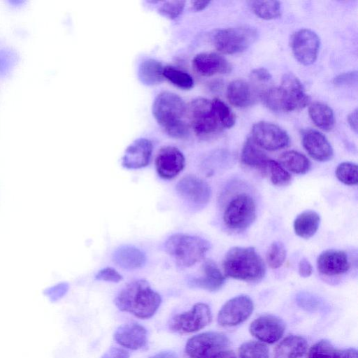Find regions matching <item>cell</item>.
<instances>
[{"mask_svg": "<svg viewBox=\"0 0 358 358\" xmlns=\"http://www.w3.org/2000/svg\"><path fill=\"white\" fill-rule=\"evenodd\" d=\"M114 303L120 311L146 320L152 317L158 310L162 297L152 289L146 280L138 279L122 288L115 297Z\"/></svg>", "mask_w": 358, "mask_h": 358, "instance_id": "6da1fadb", "label": "cell"}, {"mask_svg": "<svg viewBox=\"0 0 358 358\" xmlns=\"http://www.w3.org/2000/svg\"><path fill=\"white\" fill-rule=\"evenodd\" d=\"M187 106L178 94L162 92L155 99L152 115L157 123L171 137L183 138L189 134V125L185 121Z\"/></svg>", "mask_w": 358, "mask_h": 358, "instance_id": "7a4b0ae2", "label": "cell"}, {"mask_svg": "<svg viewBox=\"0 0 358 358\" xmlns=\"http://www.w3.org/2000/svg\"><path fill=\"white\" fill-rule=\"evenodd\" d=\"M224 276L245 282H259L266 273V266L253 247L230 248L222 261Z\"/></svg>", "mask_w": 358, "mask_h": 358, "instance_id": "3957f363", "label": "cell"}, {"mask_svg": "<svg viewBox=\"0 0 358 358\" xmlns=\"http://www.w3.org/2000/svg\"><path fill=\"white\" fill-rule=\"evenodd\" d=\"M261 99L267 108L275 112L300 110L310 99L300 80L292 73L285 74L280 85L265 90Z\"/></svg>", "mask_w": 358, "mask_h": 358, "instance_id": "277c9868", "label": "cell"}, {"mask_svg": "<svg viewBox=\"0 0 358 358\" xmlns=\"http://www.w3.org/2000/svg\"><path fill=\"white\" fill-rule=\"evenodd\" d=\"M210 248L208 241L185 234H173L164 243L165 251L181 268L191 267L200 262Z\"/></svg>", "mask_w": 358, "mask_h": 358, "instance_id": "5b68a950", "label": "cell"}, {"mask_svg": "<svg viewBox=\"0 0 358 358\" xmlns=\"http://www.w3.org/2000/svg\"><path fill=\"white\" fill-rule=\"evenodd\" d=\"M255 218V202L252 197L245 192L234 196L226 206L223 213L224 225L237 232L247 229Z\"/></svg>", "mask_w": 358, "mask_h": 358, "instance_id": "8992f818", "label": "cell"}, {"mask_svg": "<svg viewBox=\"0 0 358 358\" xmlns=\"http://www.w3.org/2000/svg\"><path fill=\"white\" fill-rule=\"evenodd\" d=\"M187 115L190 126L198 136L206 137L222 129L211 100L202 97L194 99L187 106Z\"/></svg>", "mask_w": 358, "mask_h": 358, "instance_id": "52a82bcc", "label": "cell"}, {"mask_svg": "<svg viewBox=\"0 0 358 358\" xmlns=\"http://www.w3.org/2000/svg\"><path fill=\"white\" fill-rule=\"evenodd\" d=\"M229 345L228 337L220 332L206 331L189 338L185 347L187 358H211L227 350Z\"/></svg>", "mask_w": 358, "mask_h": 358, "instance_id": "ba28073f", "label": "cell"}, {"mask_svg": "<svg viewBox=\"0 0 358 358\" xmlns=\"http://www.w3.org/2000/svg\"><path fill=\"white\" fill-rule=\"evenodd\" d=\"M257 32L250 27H231L218 31L214 36L216 49L224 54H236L247 50L256 40Z\"/></svg>", "mask_w": 358, "mask_h": 358, "instance_id": "9c48e42d", "label": "cell"}, {"mask_svg": "<svg viewBox=\"0 0 358 358\" xmlns=\"http://www.w3.org/2000/svg\"><path fill=\"white\" fill-rule=\"evenodd\" d=\"M211 320L212 313L209 306L199 302L190 310L173 315L168 325L172 332L189 334L203 329Z\"/></svg>", "mask_w": 358, "mask_h": 358, "instance_id": "30bf717a", "label": "cell"}, {"mask_svg": "<svg viewBox=\"0 0 358 358\" xmlns=\"http://www.w3.org/2000/svg\"><path fill=\"white\" fill-rule=\"evenodd\" d=\"M250 138L260 148L275 151L288 146L289 137L278 125L262 121L255 123L252 128Z\"/></svg>", "mask_w": 358, "mask_h": 358, "instance_id": "8fae6325", "label": "cell"}, {"mask_svg": "<svg viewBox=\"0 0 358 358\" xmlns=\"http://www.w3.org/2000/svg\"><path fill=\"white\" fill-rule=\"evenodd\" d=\"M176 190L182 199L199 208L206 206L211 196V189L208 184L194 175L182 177L178 182Z\"/></svg>", "mask_w": 358, "mask_h": 358, "instance_id": "7c38bea8", "label": "cell"}, {"mask_svg": "<svg viewBox=\"0 0 358 358\" xmlns=\"http://www.w3.org/2000/svg\"><path fill=\"white\" fill-rule=\"evenodd\" d=\"M253 310V301L248 296H236L222 306L217 315V322L222 327L240 324L252 315Z\"/></svg>", "mask_w": 358, "mask_h": 358, "instance_id": "4fadbf2b", "label": "cell"}, {"mask_svg": "<svg viewBox=\"0 0 358 358\" xmlns=\"http://www.w3.org/2000/svg\"><path fill=\"white\" fill-rule=\"evenodd\" d=\"M291 48L296 59L301 64L308 66L317 59L320 38L312 30L302 29L292 35Z\"/></svg>", "mask_w": 358, "mask_h": 358, "instance_id": "5bb4252c", "label": "cell"}, {"mask_svg": "<svg viewBox=\"0 0 358 358\" xmlns=\"http://www.w3.org/2000/svg\"><path fill=\"white\" fill-rule=\"evenodd\" d=\"M285 330L284 322L272 315H262L250 325V334L264 343L273 344L283 336Z\"/></svg>", "mask_w": 358, "mask_h": 358, "instance_id": "9a60e30c", "label": "cell"}, {"mask_svg": "<svg viewBox=\"0 0 358 358\" xmlns=\"http://www.w3.org/2000/svg\"><path fill=\"white\" fill-rule=\"evenodd\" d=\"M185 159L182 152L174 146L162 148L155 159L158 176L165 180L176 178L184 169Z\"/></svg>", "mask_w": 358, "mask_h": 358, "instance_id": "2e32d148", "label": "cell"}, {"mask_svg": "<svg viewBox=\"0 0 358 358\" xmlns=\"http://www.w3.org/2000/svg\"><path fill=\"white\" fill-rule=\"evenodd\" d=\"M113 338L123 348L137 350L146 346L148 331L141 324L131 322L119 326L114 332Z\"/></svg>", "mask_w": 358, "mask_h": 358, "instance_id": "e0dca14e", "label": "cell"}, {"mask_svg": "<svg viewBox=\"0 0 358 358\" xmlns=\"http://www.w3.org/2000/svg\"><path fill=\"white\" fill-rule=\"evenodd\" d=\"M152 142L144 138L133 141L125 150L122 165L128 169H138L147 166L152 153Z\"/></svg>", "mask_w": 358, "mask_h": 358, "instance_id": "ac0fdd59", "label": "cell"}, {"mask_svg": "<svg viewBox=\"0 0 358 358\" xmlns=\"http://www.w3.org/2000/svg\"><path fill=\"white\" fill-rule=\"evenodd\" d=\"M350 267L347 254L340 250L329 249L323 251L317 259V271L327 276L346 273Z\"/></svg>", "mask_w": 358, "mask_h": 358, "instance_id": "d6986e66", "label": "cell"}, {"mask_svg": "<svg viewBox=\"0 0 358 358\" xmlns=\"http://www.w3.org/2000/svg\"><path fill=\"white\" fill-rule=\"evenodd\" d=\"M302 144L308 154L318 162L331 160L333 148L327 138L320 132L309 129L302 134Z\"/></svg>", "mask_w": 358, "mask_h": 358, "instance_id": "ffe728a7", "label": "cell"}, {"mask_svg": "<svg viewBox=\"0 0 358 358\" xmlns=\"http://www.w3.org/2000/svg\"><path fill=\"white\" fill-rule=\"evenodd\" d=\"M192 66L197 73L203 76L229 73L231 66L228 61L215 52L196 55L192 60Z\"/></svg>", "mask_w": 358, "mask_h": 358, "instance_id": "44dd1931", "label": "cell"}, {"mask_svg": "<svg viewBox=\"0 0 358 358\" xmlns=\"http://www.w3.org/2000/svg\"><path fill=\"white\" fill-rule=\"evenodd\" d=\"M201 276L192 278L188 280L187 284L189 287L208 292H216L222 287L225 276L213 260H205L201 266Z\"/></svg>", "mask_w": 358, "mask_h": 358, "instance_id": "7402d4cb", "label": "cell"}, {"mask_svg": "<svg viewBox=\"0 0 358 358\" xmlns=\"http://www.w3.org/2000/svg\"><path fill=\"white\" fill-rule=\"evenodd\" d=\"M113 262L122 268L134 270L142 267L145 262V253L133 245H122L113 253Z\"/></svg>", "mask_w": 358, "mask_h": 358, "instance_id": "603a6c76", "label": "cell"}, {"mask_svg": "<svg viewBox=\"0 0 358 358\" xmlns=\"http://www.w3.org/2000/svg\"><path fill=\"white\" fill-rule=\"evenodd\" d=\"M241 159L244 165L255 169L264 175H267L268 163L270 159L250 138L245 141L243 146Z\"/></svg>", "mask_w": 358, "mask_h": 358, "instance_id": "cb8c5ba5", "label": "cell"}, {"mask_svg": "<svg viewBox=\"0 0 358 358\" xmlns=\"http://www.w3.org/2000/svg\"><path fill=\"white\" fill-rule=\"evenodd\" d=\"M307 348L308 343L303 337L289 335L276 345L273 358H301Z\"/></svg>", "mask_w": 358, "mask_h": 358, "instance_id": "d4e9b609", "label": "cell"}, {"mask_svg": "<svg viewBox=\"0 0 358 358\" xmlns=\"http://www.w3.org/2000/svg\"><path fill=\"white\" fill-rule=\"evenodd\" d=\"M227 97L234 106L244 108L252 103L253 96L250 85L243 80L237 79L228 85Z\"/></svg>", "mask_w": 358, "mask_h": 358, "instance_id": "484cf974", "label": "cell"}, {"mask_svg": "<svg viewBox=\"0 0 358 358\" xmlns=\"http://www.w3.org/2000/svg\"><path fill=\"white\" fill-rule=\"evenodd\" d=\"M320 223V217L314 210H305L295 218L293 227L295 234L304 239H308L317 232Z\"/></svg>", "mask_w": 358, "mask_h": 358, "instance_id": "4316f807", "label": "cell"}, {"mask_svg": "<svg viewBox=\"0 0 358 358\" xmlns=\"http://www.w3.org/2000/svg\"><path fill=\"white\" fill-rule=\"evenodd\" d=\"M164 66L159 62L154 59H147L140 64L138 77L145 85H156L161 83L164 78Z\"/></svg>", "mask_w": 358, "mask_h": 358, "instance_id": "83f0119b", "label": "cell"}, {"mask_svg": "<svg viewBox=\"0 0 358 358\" xmlns=\"http://www.w3.org/2000/svg\"><path fill=\"white\" fill-rule=\"evenodd\" d=\"M308 113L313 123L320 129L329 131L334 128L335 118L332 109L322 102H314L308 109Z\"/></svg>", "mask_w": 358, "mask_h": 358, "instance_id": "f1b7e54d", "label": "cell"}, {"mask_svg": "<svg viewBox=\"0 0 358 358\" xmlns=\"http://www.w3.org/2000/svg\"><path fill=\"white\" fill-rule=\"evenodd\" d=\"M279 164L287 171L296 174H305L310 169V162L302 153L289 150L284 152L279 157Z\"/></svg>", "mask_w": 358, "mask_h": 358, "instance_id": "f546056e", "label": "cell"}, {"mask_svg": "<svg viewBox=\"0 0 358 358\" xmlns=\"http://www.w3.org/2000/svg\"><path fill=\"white\" fill-rule=\"evenodd\" d=\"M252 12L264 20H272L281 15V4L278 1H254L250 2Z\"/></svg>", "mask_w": 358, "mask_h": 358, "instance_id": "4dcf8cb0", "label": "cell"}, {"mask_svg": "<svg viewBox=\"0 0 358 358\" xmlns=\"http://www.w3.org/2000/svg\"><path fill=\"white\" fill-rule=\"evenodd\" d=\"M164 77L173 85L182 90H190L194 86V80L189 73L173 66L164 67Z\"/></svg>", "mask_w": 358, "mask_h": 358, "instance_id": "1f68e13d", "label": "cell"}, {"mask_svg": "<svg viewBox=\"0 0 358 358\" xmlns=\"http://www.w3.org/2000/svg\"><path fill=\"white\" fill-rule=\"evenodd\" d=\"M238 358H269V350L262 342L249 341L239 347Z\"/></svg>", "mask_w": 358, "mask_h": 358, "instance_id": "d6a6232c", "label": "cell"}, {"mask_svg": "<svg viewBox=\"0 0 358 358\" xmlns=\"http://www.w3.org/2000/svg\"><path fill=\"white\" fill-rule=\"evenodd\" d=\"M267 174L269 175L272 184L278 187H285L292 180V176L289 171L278 162L271 159L268 163Z\"/></svg>", "mask_w": 358, "mask_h": 358, "instance_id": "836d02e7", "label": "cell"}, {"mask_svg": "<svg viewBox=\"0 0 358 358\" xmlns=\"http://www.w3.org/2000/svg\"><path fill=\"white\" fill-rule=\"evenodd\" d=\"M335 173L338 180L346 185L354 186L358 183L357 166L355 163L342 162L338 165Z\"/></svg>", "mask_w": 358, "mask_h": 358, "instance_id": "e575fe53", "label": "cell"}, {"mask_svg": "<svg viewBox=\"0 0 358 358\" xmlns=\"http://www.w3.org/2000/svg\"><path fill=\"white\" fill-rule=\"evenodd\" d=\"M286 254V249L282 242H273L266 255L268 266L273 269L280 268L285 261Z\"/></svg>", "mask_w": 358, "mask_h": 358, "instance_id": "d590c367", "label": "cell"}, {"mask_svg": "<svg viewBox=\"0 0 358 358\" xmlns=\"http://www.w3.org/2000/svg\"><path fill=\"white\" fill-rule=\"evenodd\" d=\"M213 108L222 128H231L236 122V117L231 108L222 100H212Z\"/></svg>", "mask_w": 358, "mask_h": 358, "instance_id": "8d00e7d4", "label": "cell"}, {"mask_svg": "<svg viewBox=\"0 0 358 358\" xmlns=\"http://www.w3.org/2000/svg\"><path fill=\"white\" fill-rule=\"evenodd\" d=\"M335 350L329 341L321 340L309 349L306 358H333Z\"/></svg>", "mask_w": 358, "mask_h": 358, "instance_id": "74e56055", "label": "cell"}, {"mask_svg": "<svg viewBox=\"0 0 358 358\" xmlns=\"http://www.w3.org/2000/svg\"><path fill=\"white\" fill-rule=\"evenodd\" d=\"M185 5L184 1H165L159 8V12L167 18L175 19L182 13Z\"/></svg>", "mask_w": 358, "mask_h": 358, "instance_id": "f35d334b", "label": "cell"}, {"mask_svg": "<svg viewBox=\"0 0 358 358\" xmlns=\"http://www.w3.org/2000/svg\"><path fill=\"white\" fill-rule=\"evenodd\" d=\"M95 279L106 282H119L122 280L123 277L115 269L111 267H106L101 269L96 274Z\"/></svg>", "mask_w": 358, "mask_h": 358, "instance_id": "ab89813d", "label": "cell"}, {"mask_svg": "<svg viewBox=\"0 0 358 358\" xmlns=\"http://www.w3.org/2000/svg\"><path fill=\"white\" fill-rule=\"evenodd\" d=\"M357 83V71H350L339 74L334 80V85L339 87H352L356 85Z\"/></svg>", "mask_w": 358, "mask_h": 358, "instance_id": "60d3db41", "label": "cell"}, {"mask_svg": "<svg viewBox=\"0 0 358 358\" xmlns=\"http://www.w3.org/2000/svg\"><path fill=\"white\" fill-rule=\"evenodd\" d=\"M129 352L123 348L110 347L101 357V358H129Z\"/></svg>", "mask_w": 358, "mask_h": 358, "instance_id": "b9f144b4", "label": "cell"}, {"mask_svg": "<svg viewBox=\"0 0 358 358\" xmlns=\"http://www.w3.org/2000/svg\"><path fill=\"white\" fill-rule=\"evenodd\" d=\"M313 273V266L310 262L306 258H303L299 263V273L301 277L308 278Z\"/></svg>", "mask_w": 358, "mask_h": 358, "instance_id": "7bdbcfd3", "label": "cell"}, {"mask_svg": "<svg viewBox=\"0 0 358 358\" xmlns=\"http://www.w3.org/2000/svg\"><path fill=\"white\" fill-rule=\"evenodd\" d=\"M333 358H357V351L353 348L335 350Z\"/></svg>", "mask_w": 358, "mask_h": 358, "instance_id": "ee69618b", "label": "cell"}, {"mask_svg": "<svg viewBox=\"0 0 358 358\" xmlns=\"http://www.w3.org/2000/svg\"><path fill=\"white\" fill-rule=\"evenodd\" d=\"M252 76L255 79L261 82H266L271 79V75L269 71L264 68H258L252 70Z\"/></svg>", "mask_w": 358, "mask_h": 358, "instance_id": "f6af8a7d", "label": "cell"}, {"mask_svg": "<svg viewBox=\"0 0 358 358\" xmlns=\"http://www.w3.org/2000/svg\"><path fill=\"white\" fill-rule=\"evenodd\" d=\"M348 122L350 127L355 133L357 132V110L350 113L348 117Z\"/></svg>", "mask_w": 358, "mask_h": 358, "instance_id": "bcb514c9", "label": "cell"}, {"mask_svg": "<svg viewBox=\"0 0 358 358\" xmlns=\"http://www.w3.org/2000/svg\"><path fill=\"white\" fill-rule=\"evenodd\" d=\"M149 358H179L174 352L166 350L159 352Z\"/></svg>", "mask_w": 358, "mask_h": 358, "instance_id": "7dc6e473", "label": "cell"}, {"mask_svg": "<svg viewBox=\"0 0 358 358\" xmlns=\"http://www.w3.org/2000/svg\"><path fill=\"white\" fill-rule=\"evenodd\" d=\"M210 3L209 1H195L192 2V7L195 10L199 11L206 8Z\"/></svg>", "mask_w": 358, "mask_h": 358, "instance_id": "c3c4849f", "label": "cell"}, {"mask_svg": "<svg viewBox=\"0 0 358 358\" xmlns=\"http://www.w3.org/2000/svg\"><path fill=\"white\" fill-rule=\"evenodd\" d=\"M211 358H236V357L233 351L227 350L215 355Z\"/></svg>", "mask_w": 358, "mask_h": 358, "instance_id": "681fc988", "label": "cell"}]
</instances>
